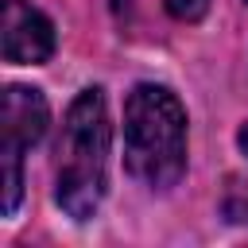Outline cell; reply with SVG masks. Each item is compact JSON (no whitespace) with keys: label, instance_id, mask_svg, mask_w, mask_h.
Instances as JSON below:
<instances>
[{"label":"cell","instance_id":"1","mask_svg":"<svg viewBox=\"0 0 248 248\" xmlns=\"http://www.w3.org/2000/svg\"><path fill=\"white\" fill-rule=\"evenodd\" d=\"M124 167L151 190L186 170V108L167 85H136L124 101Z\"/></svg>","mask_w":248,"mask_h":248},{"label":"cell","instance_id":"2","mask_svg":"<svg viewBox=\"0 0 248 248\" xmlns=\"http://www.w3.org/2000/svg\"><path fill=\"white\" fill-rule=\"evenodd\" d=\"M108 140L112 128H108L105 93L81 89L66 108L62 136H58V167H54V198L74 221L93 217L105 198Z\"/></svg>","mask_w":248,"mask_h":248},{"label":"cell","instance_id":"3","mask_svg":"<svg viewBox=\"0 0 248 248\" xmlns=\"http://www.w3.org/2000/svg\"><path fill=\"white\" fill-rule=\"evenodd\" d=\"M50 124V108L39 89L31 85H8L0 105V155H23L31 143L43 140Z\"/></svg>","mask_w":248,"mask_h":248},{"label":"cell","instance_id":"4","mask_svg":"<svg viewBox=\"0 0 248 248\" xmlns=\"http://www.w3.org/2000/svg\"><path fill=\"white\" fill-rule=\"evenodd\" d=\"M4 58L16 66H39L54 54V23L23 4V0H8L4 4Z\"/></svg>","mask_w":248,"mask_h":248},{"label":"cell","instance_id":"5","mask_svg":"<svg viewBox=\"0 0 248 248\" xmlns=\"http://www.w3.org/2000/svg\"><path fill=\"white\" fill-rule=\"evenodd\" d=\"M221 213L236 225H248V182L244 178H229L225 182V198H221Z\"/></svg>","mask_w":248,"mask_h":248},{"label":"cell","instance_id":"6","mask_svg":"<svg viewBox=\"0 0 248 248\" xmlns=\"http://www.w3.org/2000/svg\"><path fill=\"white\" fill-rule=\"evenodd\" d=\"M205 8H209V0H167V12H170L174 19H186V23L202 19Z\"/></svg>","mask_w":248,"mask_h":248},{"label":"cell","instance_id":"7","mask_svg":"<svg viewBox=\"0 0 248 248\" xmlns=\"http://www.w3.org/2000/svg\"><path fill=\"white\" fill-rule=\"evenodd\" d=\"M240 147H244V155H248V124L240 128Z\"/></svg>","mask_w":248,"mask_h":248}]
</instances>
